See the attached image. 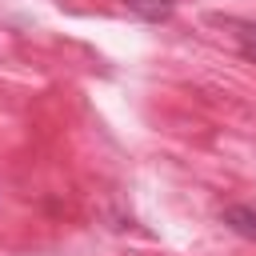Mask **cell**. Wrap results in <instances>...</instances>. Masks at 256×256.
I'll use <instances>...</instances> for the list:
<instances>
[{"instance_id":"cell-1","label":"cell","mask_w":256,"mask_h":256,"mask_svg":"<svg viewBox=\"0 0 256 256\" xmlns=\"http://www.w3.org/2000/svg\"><path fill=\"white\" fill-rule=\"evenodd\" d=\"M220 224H228L232 232L256 240V208H252V204H228V208L220 212Z\"/></svg>"},{"instance_id":"cell-2","label":"cell","mask_w":256,"mask_h":256,"mask_svg":"<svg viewBox=\"0 0 256 256\" xmlns=\"http://www.w3.org/2000/svg\"><path fill=\"white\" fill-rule=\"evenodd\" d=\"M124 8H128L132 16H140V20H148V24H160V20L172 16L176 0H124Z\"/></svg>"},{"instance_id":"cell-3","label":"cell","mask_w":256,"mask_h":256,"mask_svg":"<svg viewBox=\"0 0 256 256\" xmlns=\"http://www.w3.org/2000/svg\"><path fill=\"white\" fill-rule=\"evenodd\" d=\"M236 28H240V32H236V44H240L244 60L256 64V28H252V24H236Z\"/></svg>"}]
</instances>
